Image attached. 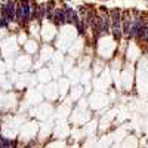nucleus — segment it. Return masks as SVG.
Wrapping results in <instances>:
<instances>
[{
	"label": "nucleus",
	"instance_id": "5",
	"mask_svg": "<svg viewBox=\"0 0 148 148\" xmlns=\"http://www.w3.org/2000/svg\"><path fill=\"white\" fill-rule=\"evenodd\" d=\"M130 24H132V14H130V12H123V14H121V30H123V36L129 37Z\"/></svg>",
	"mask_w": 148,
	"mask_h": 148
},
{
	"label": "nucleus",
	"instance_id": "9",
	"mask_svg": "<svg viewBox=\"0 0 148 148\" xmlns=\"http://www.w3.org/2000/svg\"><path fill=\"white\" fill-rule=\"evenodd\" d=\"M10 25V21L8 19V16L5 14H0V28H6Z\"/></svg>",
	"mask_w": 148,
	"mask_h": 148
},
{
	"label": "nucleus",
	"instance_id": "6",
	"mask_svg": "<svg viewBox=\"0 0 148 148\" xmlns=\"http://www.w3.org/2000/svg\"><path fill=\"white\" fill-rule=\"evenodd\" d=\"M65 8H67V14H68V22L73 24L74 27H77L79 24H82V18L79 15V12L76 9L70 8V6H65Z\"/></svg>",
	"mask_w": 148,
	"mask_h": 148
},
{
	"label": "nucleus",
	"instance_id": "8",
	"mask_svg": "<svg viewBox=\"0 0 148 148\" xmlns=\"http://www.w3.org/2000/svg\"><path fill=\"white\" fill-rule=\"evenodd\" d=\"M46 18V14H45V5H39L36 9V14H34V19L42 22L43 19Z\"/></svg>",
	"mask_w": 148,
	"mask_h": 148
},
{
	"label": "nucleus",
	"instance_id": "1",
	"mask_svg": "<svg viewBox=\"0 0 148 148\" xmlns=\"http://www.w3.org/2000/svg\"><path fill=\"white\" fill-rule=\"evenodd\" d=\"M30 21H33V3L30 0H19L16 2V22L27 25Z\"/></svg>",
	"mask_w": 148,
	"mask_h": 148
},
{
	"label": "nucleus",
	"instance_id": "2",
	"mask_svg": "<svg viewBox=\"0 0 148 148\" xmlns=\"http://www.w3.org/2000/svg\"><path fill=\"white\" fill-rule=\"evenodd\" d=\"M108 14H110L111 31H113L114 37L119 40L121 37V34H123V30H121V10L120 9H111Z\"/></svg>",
	"mask_w": 148,
	"mask_h": 148
},
{
	"label": "nucleus",
	"instance_id": "3",
	"mask_svg": "<svg viewBox=\"0 0 148 148\" xmlns=\"http://www.w3.org/2000/svg\"><path fill=\"white\" fill-rule=\"evenodd\" d=\"M2 14L8 16V19L12 22L16 21V3L14 0H6V3L2 6Z\"/></svg>",
	"mask_w": 148,
	"mask_h": 148
},
{
	"label": "nucleus",
	"instance_id": "4",
	"mask_svg": "<svg viewBox=\"0 0 148 148\" xmlns=\"http://www.w3.org/2000/svg\"><path fill=\"white\" fill-rule=\"evenodd\" d=\"M53 22L56 25H64L68 22V14H67V8H56L55 9V16H53Z\"/></svg>",
	"mask_w": 148,
	"mask_h": 148
},
{
	"label": "nucleus",
	"instance_id": "7",
	"mask_svg": "<svg viewBox=\"0 0 148 148\" xmlns=\"http://www.w3.org/2000/svg\"><path fill=\"white\" fill-rule=\"evenodd\" d=\"M55 2H47L45 3V14H46V18L49 21H53V16H55Z\"/></svg>",
	"mask_w": 148,
	"mask_h": 148
}]
</instances>
